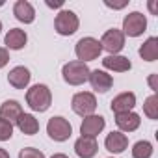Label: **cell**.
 <instances>
[{"label": "cell", "mask_w": 158, "mask_h": 158, "mask_svg": "<svg viewBox=\"0 0 158 158\" xmlns=\"http://www.w3.org/2000/svg\"><path fill=\"white\" fill-rule=\"evenodd\" d=\"M26 102L34 112H47L52 104V93L48 86L45 84H35L26 91Z\"/></svg>", "instance_id": "6da1fadb"}, {"label": "cell", "mask_w": 158, "mask_h": 158, "mask_svg": "<svg viewBox=\"0 0 158 158\" xmlns=\"http://www.w3.org/2000/svg\"><path fill=\"white\" fill-rule=\"evenodd\" d=\"M61 74H63V80L69 86H82L89 78V67L82 61L74 60V61H69V63L63 65Z\"/></svg>", "instance_id": "7a4b0ae2"}, {"label": "cell", "mask_w": 158, "mask_h": 158, "mask_svg": "<svg viewBox=\"0 0 158 158\" xmlns=\"http://www.w3.org/2000/svg\"><path fill=\"white\" fill-rule=\"evenodd\" d=\"M74 52H76V58L78 61H91V60H97L102 52V47H101V41L95 39V37H82L80 41L76 43L74 47Z\"/></svg>", "instance_id": "3957f363"}, {"label": "cell", "mask_w": 158, "mask_h": 158, "mask_svg": "<svg viewBox=\"0 0 158 158\" xmlns=\"http://www.w3.org/2000/svg\"><path fill=\"white\" fill-rule=\"evenodd\" d=\"M78 26H80L78 15L71 10H61L54 19V28L60 35H73L78 30Z\"/></svg>", "instance_id": "277c9868"}, {"label": "cell", "mask_w": 158, "mask_h": 158, "mask_svg": "<svg viewBox=\"0 0 158 158\" xmlns=\"http://www.w3.org/2000/svg\"><path fill=\"white\" fill-rule=\"evenodd\" d=\"M71 108L74 114L82 115V117H88V115H93V112L97 110V99L93 93L89 91H80L76 93L71 101Z\"/></svg>", "instance_id": "5b68a950"}, {"label": "cell", "mask_w": 158, "mask_h": 158, "mask_svg": "<svg viewBox=\"0 0 158 158\" xmlns=\"http://www.w3.org/2000/svg\"><path fill=\"white\" fill-rule=\"evenodd\" d=\"M47 134L54 141H67L71 138V134H73V127H71V123L65 117L56 115V117L48 119V123H47Z\"/></svg>", "instance_id": "8992f818"}, {"label": "cell", "mask_w": 158, "mask_h": 158, "mask_svg": "<svg viewBox=\"0 0 158 158\" xmlns=\"http://www.w3.org/2000/svg\"><path fill=\"white\" fill-rule=\"evenodd\" d=\"M147 28V19L139 11H132L123 19V34L128 37H138L145 32Z\"/></svg>", "instance_id": "52a82bcc"}, {"label": "cell", "mask_w": 158, "mask_h": 158, "mask_svg": "<svg viewBox=\"0 0 158 158\" xmlns=\"http://www.w3.org/2000/svg\"><path fill=\"white\" fill-rule=\"evenodd\" d=\"M101 47L102 50L110 52V56H115L117 52L123 50L125 47V34L117 28H110L102 34V39H101Z\"/></svg>", "instance_id": "ba28073f"}, {"label": "cell", "mask_w": 158, "mask_h": 158, "mask_svg": "<svg viewBox=\"0 0 158 158\" xmlns=\"http://www.w3.org/2000/svg\"><path fill=\"white\" fill-rule=\"evenodd\" d=\"M104 127H106L104 117L93 114V115L84 117V121H82V125H80V134L86 136V138H97V136L104 130Z\"/></svg>", "instance_id": "9c48e42d"}, {"label": "cell", "mask_w": 158, "mask_h": 158, "mask_svg": "<svg viewBox=\"0 0 158 158\" xmlns=\"http://www.w3.org/2000/svg\"><path fill=\"white\" fill-rule=\"evenodd\" d=\"M89 84H91V88L97 91V93H106L108 89H112V86H114V78H112V74H108L106 71H99V69H95V71H89Z\"/></svg>", "instance_id": "30bf717a"}, {"label": "cell", "mask_w": 158, "mask_h": 158, "mask_svg": "<svg viewBox=\"0 0 158 158\" xmlns=\"http://www.w3.org/2000/svg\"><path fill=\"white\" fill-rule=\"evenodd\" d=\"M136 106V95L132 91H125V93H119L112 102H110V108L112 112L117 115V114H127V112H132V108Z\"/></svg>", "instance_id": "8fae6325"}, {"label": "cell", "mask_w": 158, "mask_h": 158, "mask_svg": "<svg viewBox=\"0 0 158 158\" xmlns=\"http://www.w3.org/2000/svg\"><path fill=\"white\" fill-rule=\"evenodd\" d=\"M30 78H32L30 71H28L24 65H17V67H13V69L10 71L8 82H10V86H13L15 89H24V88L30 84Z\"/></svg>", "instance_id": "7c38bea8"}, {"label": "cell", "mask_w": 158, "mask_h": 158, "mask_svg": "<svg viewBox=\"0 0 158 158\" xmlns=\"http://www.w3.org/2000/svg\"><path fill=\"white\" fill-rule=\"evenodd\" d=\"M99 151V145L95 141V138H86L80 136L74 141V152L80 156V158H93Z\"/></svg>", "instance_id": "4fadbf2b"}, {"label": "cell", "mask_w": 158, "mask_h": 158, "mask_svg": "<svg viewBox=\"0 0 158 158\" xmlns=\"http://www.w3.org/2000/svg\"><path fill=\"white\" fill-rule=\"evenodd\" d=\"M115 125L119 127V132H134L139 128L141 125V117L134 112H127V114H117L115 115Z\"/></svg>", "instance_id": "5bb4252c"}, {"label": "cell", "mask_w": 158, "mask_h": 158, "mask_svg": "<svg viewBox=\"0 0 158 158\" xmlns=\"http://www.w3.org/2000/svg\"><path fill=\"white\" fill-rule=\"evenodd\" d=\"M104 147H106V151H110L114 154H119V152H123L128 147V138L123 132H119V130L110 132L106 136V139H104Z\"/></svg>", "instance_id": "9a60e30c"}, {"label": "cell", "mask_w": 158, "mask_h": 158, "mask_svg": "<svg viewBox=\"0 0 158 158\" xmlns=\"http://www.w3.org/2000/svg\"><path fill=\"white\" fill-rule=\"evenodd\" d=\"M13 15H15L17 21H21L24 24H30L35 19V10L28 0H17L15 6H13Z\"/></svg>", "instance_id": "2e32d148"}, {"label": "cell", "mask_w": 158, "mask_h": 158, "mask_svg": "<svg viewBox=\"0 0 158 158\" xmlns=\"http://www.w3.org/2000/svg\"><path fill=\"white\" fill-rule=\"evenodd\" d=\"M26 41H28V35H26V32L21 30V28H11V30L6 34V37H4L6 48H11V50H21V48L26 45Z\"/></svg>", "instance_id": "e0dca14e"}, {"label": "cell", "mask_w": 158, "mask_h": 158, "mask_svg": "<svg viewBox=\"0 0 158 158\" xmlns=\"http://www.w3.org/2000/svg\"><path fill=\"white\" fill-rule=\"evenodd\" d=\"M21 115H23V106L19 104V101H6L0 106V119H6L11 125L17 123Z\"/></svg>", "instance_id": "ac0fdd59"}, {"label": "cell", "mask_w": 158, "mask_h": 158, "mask_svg": "<svg viewBox=\"0 0 158 158\" xmlns=\"http://www.w3.org/2000/svg\"><path fill=\"white\" fill-rule=\"evenodd\" d=\"M102 67L108 69V71H114V73H125V71H130L132 63H130L128 58L115 54V56H106L102 60Z\"/></svg>", "instance_id": "d6986e66"}, {"label": "cell", "mask_w": 158, "mask_h": 158, "mask_svg": "<svg viewBox=\"0 0 158 158\" xmlns=\"http://www.w3.org/2000/svg\"><path fill=\"white\" fill-rule=\"evenodd\" d=\"M17 127H19V130H21L23 134L34 136V134H37V130H39V121H37L32 114H24V112H23V115H21L19 121H17Z\"/></svg>", "instance_id": "ffe728a7"}, {"label": "cell", "mask_w": 158, "mask_h": 158, "mask_svg": "<svg viewBox=\"0 0 158 158\" xmlns=\"http://www.w3.org/2000/svg\"><path fill=\"white\" fill-rule=\"evenodd\" d=\"M139 56L145 61H154L158 60V37H149L141 47H139Z\"/></svg>", "instance_id": "44dd1931"}, {"label": "cell", "mask_w": 158, "mask_h": 158, "mask_svg": "<svg viewBox=\"0 0 158 158\" xmlns=\"http://www.w3.org/2000/svg\"><path fill=\"white\" fill-rule=\"evenodd\" d=\"M143 114L149 119H152V121L158 119V95L156 93L145 99V102H143Z\"/></svg>", "instance_id": "7402d4cb"}, {"label": "cell", "mask_w": 158, "mask_h": 158, "mask_svg": "<svg viewBox=\"0 0 158 158\" xmlns=\"http://www.w3.org/2000/svg\"><path fill=\"white\" fill-rule=\"evenodd\" d=\"M152 151H154L152 145L149 141L141 139V141L134 143V147H132V158H151L152 156Z\"/></svg>", "instance_id": "603a6c76"}, {"label": "cell", "mask_w": 158, "mask_h": 158, "mask_svg": "<svg viewBox=\"0 0 158 158\" xmlns=\"http://www.w3.org/2000/svg\"><path fill=\"white\" fill-rule=\"evenodd\" d=\"M13 136V125L6 119H0V141H8Z\"/></svg>", "instance_id": "cb8c5ba5"}, {"label": "cell", "mask_w": 158, "mask_h": 158, "mask_svg": "<svg viewBox=\"0 0 158 158\" xmlns=\"http://www.w3.org/2000/svg\"><path fill=\"white\" fill-rule=\"evenodd\" d=\"M19 158H45V154H43L39 149H34V147H24V149H21Z\"/></svg>", "instance_id": "d4e9b609"}, {"label": "cell", "mask_w": 158, "mask_h": 158, "mask_svg": "<svg viewBox=\"0 0 158 158\" xmlns=\"http://www.w3.org/2000/svg\"><path fill=\"white\" fill-rule=\"evenodd\" d=\"M8 61H10V52H8V48L0 47V69L6 67V65H8Z\"/></svg>", "instance_id": "484cf974"}, {"label": "cell", "mask_w": 158, "mask_h": 158, "mask_svg": "<svg viewBox=\"0 0 158 158\" xmlns=\"http://www.w3.org/2000/svg\"><path fill=\"white\" fill-rule=\"evenodd\" d=\"M128 4V0H123V2H110V0H104V6L112 8V10H123Z\"/></svg>", "instance_id": "4316f807"}, {"label": "cell", "mask_w": 158, "mask_h": 158, "mask_svg": "<svg viewBox=\"0 0 158 158\" xmlns=\"http://www.w3.org/2000/svg\"><path fill=\"white\" fill-rule=\"evenodd\" d=\"M149 86L152 91H158V86H156V74H151L149 76Z\"/></svg>", "instance_id": "83f0119b"}, {"label": "cell", "mask_w": 158, "mask_h": 158, "mask_svg": "<svg viewBox=\"0 0 158 158\" xmlns=\"http://www.w3.org/2000/svg\"><path fill=\"white\" fill-rule=\"evenodd\" d=\"M47 6H48V8H61V6H63V0H56V2L47 0Z\"/></svg>", "instance_id": "f1b7e54d"}, {"label": "cell", "mask_w": 158, "mask_h": 158, "mask_svg": "<svg viewBox=\"0 0 158 158\" xmlns=\"http://www.w3.org/2000/svg\"><path fill=\"white\" fill-rule=\"evenodd\" d=\"M0 158H10V152L6 149H2V147H0Z\"/></svg>", "instance_id": "f546056e"}, {"label": "cell", "mask_w": 158, "mask_h": 158, "mask_svg": "<svg viewBox=\"0 0 158 158\" xmlns=\"http://www.w3.org/2000/svg\"><path fill=\"white\" fill-rule=\"evenodd\" d=\"M149 10L152 11V15H158V13H156V4H154V2H149Z\"/></svg>", "instance_id": "4dcf8cb0"}, {"label": "cell", "mask_w": 158, "mask_h": 158, "mask_svg": "<svg viewBox=\"0 0 158 158\" xmlns=\"http://www.w3.org/2000/svg\"><path fill=\"white\" fill-rule=\"evenodd\" d=\"M50 158H69V156L63 154V152H58V154H54V156H50Z\"/></svg>", "instance_id": "1f68e13d"}, {"label": "cell", "mask_w": 158, "mask_h": 158, "mask_svg": "<svg viewBox=\"0 0 158 158\" xmlns=\"http://www.w3.org/2000/svg\"><path fill=\"white\" fill-rule=\"evenodd\" d=\"M0 6H4V0H0Z\"/></svg>", "instance_id": "d6a6232c"}, {"label": "cell", "mask_w": 158, "mask_h": 158, "mask_svg": "<svg viewBox=\"0 0 158 158\" xmlns=\"http://www.w3.org/2000/svg\"><path fill=\"white\" fill-rule=\"evenodd\" d=\"M0 32H2V23H0Z\"/></svg>", "instance_id": "836d02e7"}]
</instances>
